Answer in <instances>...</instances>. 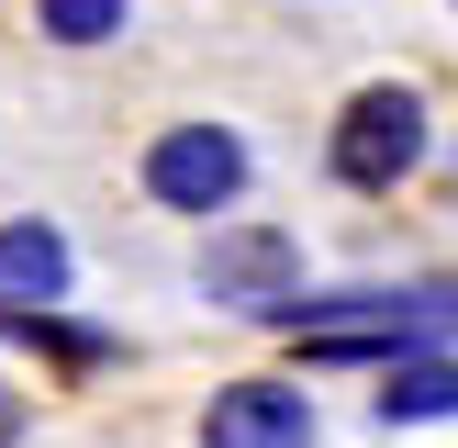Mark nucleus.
I'll return each mask as SVG.
<instances>
[{
	"mask_svg": "<svg viewBox=\"0 0 458 448\" xmlns=\"http://www.w3.org/2000/svg\"><path fill=\"white\" fill-rule=\"evenodd\" d=\"M425 146H437V124H425V90H403V79H369L347 112H335V179H347V191L414 179Z\"/></svg>",
	"mask_w": 458,
	"mask_h": 448,
	"instance_id": "f257e3e1",
	"label": "nucleus"
},
{
	"mask_svg": "<svg viewBox=\"0 0 458 448\" xmlns=\"http://www.w3.org/2000/svg\"><path fill=\"white\" fill-rule=\"evenodd\" d=\"M201 303L280 325V314L302 303V236H280V224H213V246H201Z\"/></svg>",
	"mask_w": 458,
	"mask_h": 448,
	"instance_id": "f03ea898",
	"label": "nucleus"
},
{
	"mask_svg": "<svg viewBox=\"0 0 458 448\" xmlns=\"http://www.w3.org/2000/svg\"><path fill=\"white\" fill-rule=\"evenodd\" d=\"M146 202L157 213H235L246 202V134L235 124H168L146 146Z\"/></svg>",
	"mask_w": 458,
	"mask_h": 448,
	"instance_id": "7ed1b4c3",
	"label": "nucleus"
},
{
	"mask_svg": "<svg viewBox=\"0 0 458 448\" xmlns=\"http://www.w3.org/2000/svg\"><path fill=\"white\" fill-rule=\"evenodd\" d=\"M201 448H313V392L302 381H224L201 403Z\"/></svg>",
	"mask_w": 458,
	"mask_h": 448,
	"instance_id": "20e7f679",
	"label": "nucleus"
},
{
	"mask_svg": "<svg viewBox=\"0 0 458 448\" xmlns=\"http://www.w3.org/2000/svg\"><path fill=\"white\" fill-rule=\"evenodd\" d=\"M67 280H79V258H67V236L45 213H12V224H0V314H56Z\"/></svg>",
	"mask_w": 458,
	"mask_h": 448,
	"instance_id": "39448f33",
	"label": "nucleus"
},
{
	"mask_svg": "<svg viewBox=\"0 0 458 448\" xmlns=\"http://www.w3.org/2000/svg\"><path fill=\"white\" fill-rule=\"evenodd\" d=\"M380 426H437V415H458V358L447 348H403L392 370H380Z\"/></svg>",
	"mask_w": 458,
	"mask_h": 448,
	"instance_id": "423d86ee",
	"label": "nucleus"
},
{
	"mask_svg": "<svg viewBox=\"0 0 458 448\" xmlns=\"http://www.w3.org/2000/svg\"><path fill=\"white\" fill-rule=\"evenodd\" d=\"M34 22H45L56 45H112V34L134 22V0H34Z\"/></svg>",
	"mask_w": 458,
	"mask_h": 448,
	"instance_id": "0eeeda50",
	"label": "nucleus"
}]
</instances>
